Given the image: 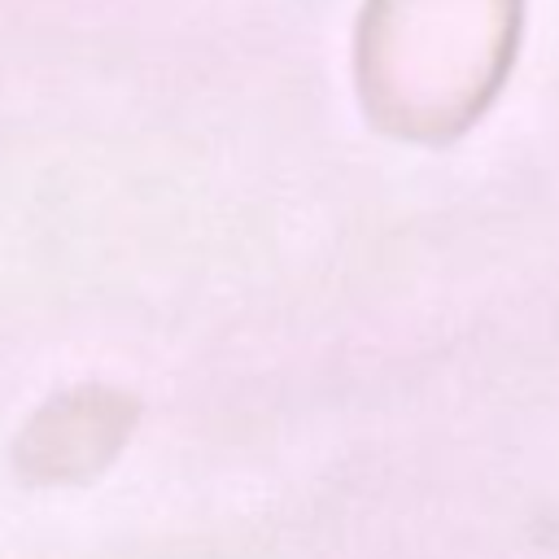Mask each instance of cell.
<instances>
[{
	"instance_id": "obj_1",
	"label": "cell",
	"mask_w": 559,
	"mask_h": 559,
	"mask_svg": "<svg viewBox=\"0 0 559 559\" xmlns=\"http://www.w3.org/2000/svg\"><path fill=\"white\" fill-rule=\"evenodd\" d=\"M122 428H127V411H114V397L100 393L66 397L31 424L22 441V463L35 476H74L109 459Z\"/></svg>"
}]
</instances>
